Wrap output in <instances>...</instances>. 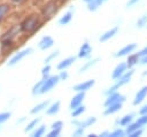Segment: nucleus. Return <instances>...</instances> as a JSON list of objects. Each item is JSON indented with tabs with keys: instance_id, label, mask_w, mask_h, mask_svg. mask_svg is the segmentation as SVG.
<instances>
[{
	"instance_id": "nucleus-1",
	"label": "nucleus",
	"mask_w": 147,
	"mask_h": 137,
	"mask_svg": "<svg viewBox=\"0 0 147 137\" xmlns=\"http://www.w3.org/2000/svg\"><path fill=\"white\" fill-rule=\"evenodd\" d=\"M40 26V15L33 13L26 16L21 23H20V29L21 32H26V33H33L38 30Z\"/></svg>"
},
{
	"instance_id": "nucleus-2",
	"label": "nucleus",
	"mask_w": 147,
	"mask_h": 137,
	"mask_svg": "<svg viewBox=\"0 0 147 137\" xmlns=\"http://www.w3.org/2000/svg\"><path fill=\"white\" fill-rule=\"evenodd\" d=\"M133 75H134V69H133V68H129L118 79H116L115 84L111 85L110 87H108L103 93L107 96V94H109V93H113V92H115V91H118L119 87H122V86L129 84V82L131 81V78H132Z\"/></svg>"
},
{
	"instance_id": "nucleus-3",
	"label": "nucleus",
	"mask_w": 147,
	"mask_h": 137,
	"mask_svg": "<svg viewBox=\"0 0 147 137\" xmlns=\"http://www.w3.org/2000/svg\"><path fill=\"white\" fill-rule=\"evenodd\" d=\"M59 10V2L57 0H48L47 2L44 3V6L41 7V16L45 20H51Z\"/></svg>"
},
{
	"instance_id": "nucleus-4",
	"label": "nucleus",
	"mask_w": 147,
	"mask_h": 137,
	"mask_svg": "<svg viewBox=\"0 0 147 137\" xmlns=\"http://www.w3.org/2000/svg\"><path fill=\"white\" fill-rule=\"evenodd\" d=\"M18 32H21L20 25H14L9 30H7L1 36V44H2V46H10L13 44L14 39L16 38V36L18 35Z\"/></svg>"
},
{
	"instance_id": "nucleus-5",
	"label": "nucleus",
	"mask_w": 147,
	"mask_h": 137,
	"mask_svg": "<svg viewBox=\"0 0 147 137\" xmlns=\"http://www.w3.org/2000/svg\"><path fill=\"white\" fill-rule=\"evenodd\" d=\"M59 82H60L59 75H52V76L45 77L44 83H42V85H41V89H40V91H39V96L49 92L52 89H54V87L57 85Z\"/></svg>"
},
{
	"instance_id": "nucleus-6",
	"label": "nucleus",
	"mask_w": 147,
	"mask_h": 137,
	"mask_svg": "<svg viewBox=\"0 0 147 137\" xmlns=\"http://www.w3.org/2000/svg\"><path fill=\"white\" fill-rule=\"evenodd\" d=\"M31 53H32V48H31V47H26V48L21 50L20 52L15 53V54L10 58V60L8 61V66H9V67H13V66L17 64L18 62H21L25 56H28V55L31 54Z\"/></svg>"
},
{
	"instance_id": "nucleus-7",
	"label": "nucleus",
	"mask_w": 147,
	"mask_h": 137,
	"mask_svg": "<svg viewBox=\"0 0 147 137\" xmlns=\"http://www.w3.org/2000/svg\"><path fill=\"white\" fill-rule=\"evenodd\" d=\"M126 97L122 93H119L118 91H115L113 93H109L106 96V100L103 102V106H108L110 104H115V102H125Z\"/></svg>"
},
{
	"instance_id": "nucleus-8",
	"label": "nucleus",
	"mask_w": 147,
	"mask_h": 137,
	"mask_svg": "<svg viewBox=\"0 0 147 137\" xmlns=\"http://www.w3.org/2000/svg\"><path fill=\"white\" fill-rule=\"evenodd\" d=\"M94 84H95L94 79H87V81H84V82H80V83L74 85L72 90L76 92H86L90 89H92L94 86Z\"/></svg>"
},
{
	"instance_id": "nucleus-9",
	"label": "nucleus",
	"mask_w": 147,
	"mask_h": 137,
	"mask_svg": "<svg viewBox=\"0 0 147 137\" xmlns=\"http://www.w3.org/2000/svg\"><path fill=\"white\" fill-rule=\"evenodd\" d=\"M136 48H137V44H134V43H132V44H127V45H125L124 47H122L121 50H118V51L114 54V56H115V58L127 56L129 54H131L132 52H134Z\"/></svg>"
},
{
	"instance_id": "nucleus-10",
	"label": "nucleus",
	"mask_w": 147,
	"mask_h": 137,
	"mask_svg": "<svg viewBox=\"0 0 147 137\" xmlns=\"http://www.w3.org/2000/svg\"><path fill=\"white\" fill-rule=\"evenodd\" d=\"M147 97V85H144L141 89H139L133 98V101H132V105L133 106H138L140 105Z\"/></svg>"
},
{
	"instance_id": "nucleus-11",
	"label": "nucleus",
	"mask_w": 147,
	"mask_h": 137,
	"mask_svg": "<svg viewBox=\"0 0 147 137\" xmlns=\"http://www.w3.org/2000/svg\"><path fill=\"white\" fill-rule=\"evenodd\" d=\"M127 69H129V68H127L126 62H119V63L114 68V70H113V73H111V78H113L114 81L118 79Z\"/></svg>"
},
{
	"instance_id": "nucleus-12",
	"label": "nucleus",
	"mask_w": 147,
	"mask_h": 137,
	"mask_svg": "<svg viewBox=\"0 0 147 137\" xmlns=\"http://www.w3.org/2000/svg\"><path fill=\"white\" fill-rule=\"evenodd\" d=\"M53 45H54V39H53L51 36H48V35L44 36V37L39 40V43H38V47H39L41 51H46V50L53 47Z\"/></svg>"
},
{
	"instance_id": "nucleus-13",
	"label": "nucleus",
	"mask_w": 147,
	"mask_h": 137,
	"mask_svg": "<svg viewBox=\"0 0 147 137\" xmlns=\"http://www.w3.org/2000/svg\"><path fill=\"white\" fill-rule=\"evenodd\" d=\"M91 53H92V46H91L87 41H85V43H83V45L80 46L77 56L80 58V59H87V58L91 56Z\"/></svg>"
},
{
	"instance_id": "nucleus-14",
	"label": "nucleus",
	"mask_w": 147,
	"mask_h": 137,
	"mask_svg": "<svg viewBox=\"0 0 147 137\" xmlns=\"http://www.w3.org/2000/svg\"><path fill=\"white\" fill-rule=\"evenodd\" d=\"M85 93H86V92H77V93L71 98L70 104H69L70 109H74L75 107H77V106H79V105L83 104V101H84V99H85Z\"/></svg>"
},
{
	"instance_id": "nucleus-15",
	"label": "nucleus",
	"mask_w": 147,
	"mask_h": 137,
	"mask_svg": "<svg viewBox=\"0 0 147 137\" xmlns=\"http://www.w3.org/2000/svg\"><path fill=\"white\" fill-rule=\"evenodd\" d=\"M76 56H68L65 59H63L62 61H60L57 64H56V68L57 70H64V69H68L69 67H71L74 64V62H76Z\"/></svg>"
},
{
	"instance_id": "nucleus-16",
	"label": "nucleus",
	"mask_w": 147,
	"mask_h": 137,
	"mask_svg": "<svg viewBox=\"0 0 147 137\" xmlns=\"http://www.w3.org/2000/svg\"><path fill=\"white\" fill-rule=\"evenodd\" d=\"M122 106H123V102H115V104H110L108 106L105 107V111H103V115H111V114H115L117 112H119L122 109Z\"/></svg>"
},
{
	"instance_id": "nucleus-17",
	"label": "nucleus",
	"mask_w": 147,
	"mask_h": 137,
	"mask_svg": "<svg viewBox=\"0 0 147 137\" xmlns=\"http://www.w3.org/2000/svg\"><path fill=\"white\" fill-rule=\"evenodd\" d=\"M117 32H118V26L117 25H115V26H113V28H110L109 30H107L106 32H103L101 36H100V38H99V40L100 41H107V40H109V39H111L113 37H115L116 35H117Z\"/></svg>"
},
{
	"instance_id": "nucleus-18",
	"label": "nucleus",
	"mask_w": 147,
	"mask_h": 137,
	"mask_svg": "<svg viewBox=\"0 0 147 137\" xmlns=\"http://www.w3.org/2000/svg\"><path fill=\"white\" fill-rule=\"evenodd\" d=\"M60 108H61V102H60V100H56L47 106L46 114L47 115H56L60 112Z\"/></svg>"
},
{
	"instance_id": "nucleus-19",
	"label": "nucleus",
	"mask_w": 147,
	"mask_h": 137,
	"mask_svg": "<svg viewBox=\"0 0 147 137\" xmlns=\"http://www.w3.org/2000/svg\"><path fill=\"white\" fill-rule=\"evenodd\" d=\"M126 64H127V68H133L136 64H138L140 62V55L138 53H131L127 55V59H126Z\"/></svg>"
},
{
	"instance_id": "nucleus-20",
	"label": "nucleus",
	"mask_w": 147,
	"mask_h": 137,
	"mask_svg": "<svg viewBox=\"0 0 147 137\" xmlns=\"http://www.w3.org/2000/svg\"><path fill=\"white\" fill-rule=\"evenodd\" d=\"M99 61H100V59H99V58H94V59H92V60H88V61L84 62V64L79 68L78 73H79V74H82V73H85V71L90 70V69H91L92 67H94Z\"/></svg>"
},
{
	"instance_id": "nucleus-21",
	"label": "nucleus",
	"mask_w": 147,
	"mask_h": 137,
	"mask_svg": "<svg viewBox=\"0 0 147 137\" xmlns=\"http://www.w3.org/2000/svg\"><path fill=\"white\" fill-rule=\"evenodd\" d=\"M48 105H49V100L41 101V102H39L38 105H36L34 107H32V108L30 109V113H31V114H38V113H40V112L45 111V109L47 108V106H48Z\"/></svg>"
},
{
	"instance_id": "nucleus-22",
	"label": "nucleus",
	"mask_w": 147,
	"mask_h": 137,
	"mask_svg": "<svg viewBox=\"0 0 147 137\" xmlns=\"http://www.w3.org/2000/svg\"><path fill=\"white\" fill-rule=\"evenodd\" d=\"M72 16H74L72 9L68 10L67 13H64L63 16L60 17V20H59V24H60V25H67V24H69V23L71 22V20H72Z\"/></svg>"
},
{
	"instance_id": "nucleus-23",
	"label": "nucleus",
	"mask_w": 147,
	"mask_h": 137,
	"mask_svg": "<svg viewBox=\"0 0 147 137\" xmlns=\"http://www.w3.org/2000/svg\"><path fill=\"white\" fill-rule=\"evenodd\" d=\"M106 1H107V0H93V1H91V2H88V3H86V5H87V9H88L90 12H95V10H98Z\"/></svg>"
},
{
	"instance_id": "nucleus-24",
	"label": "nucleus",
	"mask_w": 147,
	"mask_h": 137,
	"mask_svg": "<svg viewBox=\"0 0 147 137\" xmlns=\"http://www.w3.org/2000/svg\"><path fill=\"white\" fill-rule=\"evenodd\" d=\"M9 12H10L9 3H0V23L6 18V16Z\"/></svg>"
},
{
	"instance_id": "nucleus-25",
	"label": "nucleus",
	"mask_w": 147,
	"mask_h": 137,
	"mask_svg": "<svg viewBox=\"0 0 147 137\" xmlns=\"http://www.w3.org/2000/svg\"><path fill=\"white\" fill-rule=\"evenodd\" d=\"M133 117H134L133 114H126V115H124L123 117H121L117 122H118V124H119L121 127H126L129 123H131V122L133 121Z\"/></svg>"
},
{
	"instance_id": "nucleus-26",
	"label": "nucleus",
	"mask_w": 147,
	"mask_h": 137,
	"mask_svg": "<svg viewBox=\"0 0 147 137\" xmlns=\"http://www.w3.org/2000/svg\"><path fill=\"white\" fill-rule=\"evenodd\" d=\"M39 122H40V117H36V119L31 120V121L28 123V125L24 128V131H25V132H31L36 127H38Z\"/></svg>"
},
{
	"instance_id": "nucleus-27",
	"label": "nucleus",
	"mask_w": 147,
	"mask_h": 137,
	"mask_svg": "<svg viewBox=\"0 0 147 137\" xmlns=\"http://www.w3.org/2000/svg\"><path fill=\"white\" fill-rule=\"evenodd\" d=\"M45 131H46V127L45 125H38L31 131V136L32 137H41V136H44Z\"/></svg>"
},
{
	"instance_id": "nucleus-28",
	"label": "nucleus",
	"mask_w": 147,
	"mask_h": 137,
	"mask_svg": "<svg viewBox=\"0 0 147 137\" xmlns=\"http://www.w3.org/2000/svg\"><path fill=\"white\" fill-rule=\"evenodd\" d=\"M139 128H142L137 121H132L131 123H129L126 127H125V134L126 135H129V134H131L132 131H134V130H137V129H139Z\"/></svg>"
},
{
	"instance_id": "nucleus-29",
	"label": "nucleus",
	"mask_w": 147,
	"mask_h": 137,
	"mask_svg": "<svg viewBox=\"0 0 147 137\" xmlns=\"http://www.w3.org/2000/svg\"><path fill=\"white\" fill-rule=\"evenodd\" d=\"M85 106L84 105H79V106H77V107H75L74 109H71V116L72 117H78V116H80L84 112H85Z\"/></svg>"
},
{
	"instance_id": "nucleus-30",
	"label": "nucleus",
	"mask_w": 147,
	"mask_h": 137,
	"mask_svg": "<svg viewBox=\"0 0 147 137\" xmlns=\"http://www.w3.org/2000/svg\"><path fill=\"white\" fill-rule=\"evenodd\" d=\"M95 122H96V117L95 116H88L84 121H82V127L83 128H88V127H92Z\"/></svg>"
},
{
	"instance_id": "nucleus-31",
	"label": "nucleus",
	"mask_w": 147,
	"mask_h": 137,
	"mask_svg": "<svg viewBox=\"0 0 147 137\" xmlns=\"http://www.w3.org/2000/svg\"><path fill=\"white\" fill-rule=\"evenodd\" d=\"M44 79H45V77H42L40 81H38V82L33 85L32 91H31L33 96H39V91H40V89H41V85H42V83H44Z\"/></svg>"
},
{
	"instance_id": "nucleus-32",
	"label": "nucleus",
	"mask_w": 147,
	"mask_h": 137,
	"mask_svg": "<svg viewBox=\"0 0 147 137\" xmlns=\"http://www.w3.org/2000/svg\"><path fill=\"white\" fill-rule=\"evenodd\" d=\"M125 129H122V128H116L114 131L109 132V137H123L125 136Z\"/></svg>"
},
{
	"instance_id": "nucleus-33",
	"label": "nucleus",
	"mask_w": 147,
	"mask_h": 137,
	"mask_svg": "<svg viewBox=\"0 0 147 137\" xmlns=\"http://www.w3.org/2000/svg\"><path fill=\"white\" fill-rule=\"evenodd\" d=\"M145 26H147V14L140 16L137 21V28L141 29V28H145Z\"/></svg>"
},
{
	"instance_id": "nucleus-34",
	"label": "nucleus",
	"mask_w": 147,
	"mask_h": 137,
	"mask_svg": "<svg viewBox=\"0 0 147 137\" xmlns=\"http://www.w3.org/2000/svg\"><path fill=\"white\" fill-rule=\"evenodd\" d=\"M59 55V50H56V51H54V52H52V53H49L46 58H45V60H44V63L46 64V63H49V62H52L56 56Z\"/></svg>"
},
{
	"instance_id": "nucleus-35",
	"label": "nucleus",
	"mask_w": 147,
	"mask_h": 137,
	"mask_svg": "<svg viewBox=\"0 0 147 137\" xmlns=\"http://www.w3.org/2000/svg\"><path fill=\"white\" fill-rule=\"evenodd\" d=\"M10 116H11V113L10 112H1L0 113V125L3 124L5 122H7Z\"/></svg>"
},
{
	"instance_id": "nucleus-36",
	"label": "nucleus",
	"mask_w": 147,
	"mask_h": 137,
	"mask_svg": "<svg viewBox=\"0 0 147 137\" xmlns=\"http://www.w3.org/2000/svg\"><path fill=\"white\" fill-rule=\"evenodd\" d=\"M49 71H51V66H49V63H46L41 69V76L42 77H48Z\"/></svg>"
},
{
	"instance_id": "nucleus-37",
	"label": "nucleus",
	"mask_w": 147,
	"mask_h": 137,
	"mask_svg": "<svg viewBox=\"0 0 147 137\" xmlns=\"http://www.w3.org/2000/svg\"><path fill=\"white\" fill-rule=\"evenodd\" d=\"M137 122H138L141 127L147 125V114H145V115H139V117L137 119Z\"/></svg>"
},
{
	"instance_id": "nucleus-38",
	"label": "nucleus",
	"mask_w": 147,
	"mask_h": 137,
	"mask_svg": "<svg viewBox=\"0 0 147 137\" xmlns=\"http://www.w3.org/2000/svg\"><path fill=\"white\" fill-rule=\"evenodd\" d=\"M142 132H144V127H142V128H139V129H137V130H134V131H132V132L129 134L127 136H129V137H140V136L142 135Z\"/></svg>"
},
{
	"instance_id": "nucleus-39",
	"label": "nucleus",
	"mask_w": 147,
	"mask_h": 137,
	"mask_svg": "<svg viewBox=\"0 0 147 137\" xmlns=\"http://www.w3.org/2000/svg\"><path fill=\"white\" fill-rule=\"evenodd\" d=\"M84 130H85V128H83V127H76L75 131L72 132V136H76V137L83 136L84 135Z\"/></svg>"
},
{
	"instance_id": "nucleus-40",
	"label": "nucleus",
	"mask_w": 147,
	"mask_h": 137,
	"mask_svg": "<svg viewBox=\"0 0 147 137\" xmlns=\"http://www.w3.org/2000/svg\"><path fill=\"white\" fill-rule=\"evenodd\" d=\"M62 129H51V131L47 134V137H57L60 136Z\"/></svg>"
},
{
	"instance_id": "nucleus-41",
	"label": "nucleus",
	"mask_w": 147,
	"mask_h": 137,
	"mask_svg": "<svg viewBox=\"0 0 147 137\" xmlns=\"http://www.w3.org/2000/svg\"><path fill=\"white\" fill-rule=\"evenodd\" d=\"M69 77V73L67 71V69L64 70H60V74H59V78L60 81H67Z\"/></svg>"
},
{
	"instance_id": "nucleus-42",
	"label": "nucleus",
	"mask_w": 147,
	"mask_h": 137,
	"mask_svg": "<svg viewBox=\"0 0 147 137\" xmlns=\"http://www.w3.org/2000/svg\"><path fill=\"white\" fill-rule=\"evenodd\" d=\"M62 127H63V122L60 121V120H57V121H55V122L52 123L51 129H62Z\"/></svg>"
},
{
	"instance_id": "nucleus-43",
	"label": "nucleus",
	"mask_w": 147,
	"mask_h": 137,
	"mask_svg": "<svg viewBox=\"0 0 147 137\" xmlns=\"http://www.w3.org/2000/svg\"><path fill=\"white\" fill-rule=\"evenodd\" d=\"M71 124H72L74 127H82V121L78 120L77 117H74V119L71 120Z\"/></svg>"
},
{
	"instance_id": "nucleus-44",
	"label": "nucleus",
	"mask_w": 147,
	"mask_h": 137,
	"mask_svg": "<svg viewBox=\"0 0 147 137\" xmlns=\"http://www.w3.org/2000/svg\"><path fill=\"white\" fill-rule=\"evenodd\" d=\"M139 1H140V0H127V2H126V7H127V8H131V7L136 6Z\"/></svg>"
},
{
	"instance_id": "nucleus-45",
	"label": "nucleus",
	"mask_w": 147,
	"mask_h": 137,
	"mask_svg": "<svg viewBox=\"0 0 147 137\" xmlns=\"http://www.w3.org/2000/svg\"><path fill=\"white\" fill-rule=\"evenodd\" d=\"M147 114V105H144L141 108H139V115H145Z\"/></svg>"
},
{
	"instance_id": "nucleus-46",
	"label": "nucleus",
	"mask_w": 147,
	"mask_h": 137,
	"mask_svg": "<svg viewBox=\"0 0 147 137\" xmlns=\"http://www.w3.org/2000/svg\"><path fill=\"white\" fill-rule=\"evenodd\" d=\"M138 54L140 55V58H141V56H145V55H147V46H145L144 48H141V50L138 52Z\"/></svg>"
},
{
	"instance_id": "nucleus-47",
	"label": "nucleus",
	"mask_w": 147,
	"mask_h": 137,
	"mask_svg": "<svg viewBox=\"0 0 147 137\" xmlns=\"http://www.w3.org/2000/svg\"><path fill=\"white\" fill-rule=\"evenodd\" d=\"M140 64H147V55H145V56H141L140 58V62H139Z\"/></svg>"
},
{
	"instance_id": "nucleus-48",
	"label": "nucleus",
	"mask_w": 147,
	"mask_h": 137,
	"mask_svg": "<svg viewBox=\"0 0 147 137\" xmlns=\"http://www.w3.org/2000/svg\"><path fill=\"white\" fill-rule=\"evenodd\" d=\"M13 3H16V5H20V3H23L25 0H10Z\"/></svg>"
},
{
	"instance_id": "nucleus-49",
	"label": "nucleus",
	"mask_w": 147,
	"mask_h": 137,
	"mask_svg": "<svg viewBox=\"0 0 147 137\" xmlns=\"http://www.w3.org/2000/svg\"><path fill=\"white\" fill-rule=\"evenodd\" d=\"M99 136H101V137H107V136H109V132H108V131H103V132H101Z\"/></svg>"
},
{
	"instance_id": "nucleus-50",
	"label": "nucleus",
	"mask_w": 147,
	"mask_h": 137,
	"mask_svg": "<svg viewBox=\"0 0 147 137\" xmlns=\"http://www.w3.org/2000/svg\"><path fill=\"white\" fill-rule=\"evenodd\" d=\"M23 121H25V117H24V116H23L22 119H20V120H17V123H22Z\"/></svg>"
},
{
	"instance_id": "nucleus-51",
	"label": "nucleus",
	"mask_w": 147,
	"mask_h": 137,
	"mask_svg": "<svg viewBox=\"0 0 147 137\" xmlns=\"http://www.w3.org/2000/svg\"><path fill=\"white\" fill-rule=\"evenodd\" d=\"M87 137H98V135L96 134H88Z\"/></svg>"
},
{
	"instance_id": "nucleus-52",
	"label": "nucleus",
	"mask_w": 147,
	"mask_h": 137,
	"mask_svg": "<svg viewBox=\"0 0 147 137\" xmlns=\"http://www.w3.org/2000/svg\"><path fill=\"white\" fill-rule=\"evenodd\" d=\"M141 76H142V77H146V76H147V70H145V71L141 74Z\"/></svg>"
},
{
	"instance_id": "nucleus-53",
	"label": "nucleus",
	"mask_w": 147,
	"mask_h": 137,
	"mask_svg": "<svg viewBox=\"0 0 147 137\" xmlns=\"http://www.w3.org/2000/svg\"><path fill=\"white\" fill-rule=\"evenodd\" d=\"M59 1H60L61 3H65V2H67V1H69V0H59Z\"/></svg>"
},
{
	"instance_id": "nucleus-54",
	"label": "nucleus",
	"mask_w": 147,
	"mask_h": 137,
	"mask_svg": "<svg viewBox=\"0 0 147 137\" xmlns=\"http://www.w3.org/2000/svg\"><path fill=\"white\" fill-rule=\"evenodd\" d=\"M85 3H88V2H91V1H93V0H83Z\"/></svg>"
},
{
	"instance_id": "nucleus-55",
	"label": "nucleus",
	"mask_w": 147,
	"mask_h": 137,
	"mask_svg": "<svg viewBox=\"0 0 147 137\" xmlns=\"http://www.w3.org/2000/svg\"><path fill=\"white\" fill-rule=\"evenodd\" d=\"M146 28H147V26H146Z\"/></svg>"
}]
</instances>
